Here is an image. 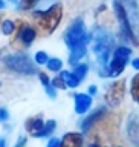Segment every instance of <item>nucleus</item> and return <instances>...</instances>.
Instances as JSON below:
<instances>
[{
    "label": "nucleus",
    "mask_w": 139,
    "mask_h": 147,
    "mask_svg": "<svg viewBox=\"0 0 139 147\" xmlns=\"http://www.w3.org/2000/svg\"><path fill=\"white\" fill-rule=\"evenodd\" d=\"M26 136H20V138H18V140H17V144H15V147H25L26 146Z\"/></svg>",
    "instance_id": "28"
},
{
    "label": "nucleus",
    "mask_w": 139,
    "mask_h": 147,
    "mask_svg": "<svg viewBox=\"0 0 139 147\" xmlns=\"http://www.w3.org/2000/svg\"><path fill=\"white\" fill-rule=\"evenodd\" d=\"M90 41H92V51H93L96 61L99 64V69L107 66L110 61V54H113L116 48V41H115L113 34L109 29L103 26H96L90 34Z\"/></svg>",
    "instance_id": "1"
},
{
    "label": "nucleus",
    "mask_w": 139,
    "mask_h": 147,
    "mask_svg": "<svg viewBox=\"0 0 139 147\" xmlns=\"http://www.w3.org/2000/svg\"><path fill=\"white\" fill-rule=\"evenodd\" d=\"M5 8V2H3V0H0V9H3Z\"/></svg>",
    "instance_id": "32"
},
{
    "label": "nucleus",
    "mask_w": 139,
    "mask_h": 147,
    "mask_svg": "<svg viewBox=\"0 0 139 147\" xmlns=\"http://www.w3.org/2000/svg\"><path fill=\"white\" fill-rule=\"evenodd\" d=\"M38 0H18V8L21 9V11H29L32 9L37 5Z\"/></svg>",
    "instance_id": "23"
},
{
    "label": "nucleus",
    "mask_w": 139,
    "mask_h": 147,
    "mask_svg": "<svg viewBox=\"0 0 139 147\" xmlns=\"http://www.w3.org/2000/svg\"><path fill=\"white\" fill-rule=\"evenodd\" d=\"M105 115H107V109H105V107H96L93 112H90L89 115H86V118L81 121V124H80L81 130L84 133H87L96 123H99Z\"/></svg>",
    "instance_id": "9"
},
{
    "label": "nucleus",
    "mask_w": 139,
    "mask_h": 147,
    "mask_svg": "<svg viewBox=\"0 0 139 147\" xmlns=\"http://www.w3.org/2000/svg\"><path fill=\"white\" fill-rule=\"evenodd\" d=\"M124 95H126V83H124V80H118L109 84V87L105 89L104 98L110 107H118L122 103Z\"/></svg>",
    "instance_id": "7"
},
{
    "label": "nucleus",
    "mask_w": 139,
    "mask_h": 147,
    "mask_svg": "<svg viewBox=\"0 0 139 147\" xmlns=\"http://www.w3.org/2000/svg\"><path fill=\"white\" fill-rule=\"evenodd\" d=\"M11 2H18V0H11Z\"/></svg>",
    "instance_id": "34"
},
{
    "label": "nucleus",
    "mask_w": 139,
    "mask_h": 147,
    "mask_svg": "<svg viewBox=\"0 0 139 147\" xmlns=\"http://www.w3.org/2000/svg\"><path fill=\"white\" fill-rule=\"evenodd\" d=\"M113 11H115V16H116V20L119 23V29H121V35L122 38L126 41H130L133 43L135 46H139V40L138 37L135 35V32H133L132 26H130V22H128L127 18V14L124 11L122 5L118 2V0H115L113 2Z\"/></svg>",
    "instance_id": "6"
},
{
    "label": "nucleus",
    "mask_w": 139,
    "mask_h": 147,
    "mask_svg": "<svg viewBox=\"0 0 139 147\" xmlns=\"http://www.w3.org/2000/svg\"><path fill=\"white\" fill-rule=\"evenodd\" d=\"M0 29H2L3 35H12L15 32V23L12 20H3L0 25Z\"/></svg>",
    "instance_id": "21"
},
{
    "label": "nucleus",
    "mask_w": 139,
    "mask_h": 147,
    "mask_svg": "<svg viewBox=\"0 0 139 147\" xmlns=\"http://www.w3.org/2000/svg\"><path fill=\"white\" fill-rule=\"evenodd\" d=\"M96 92H98V89H96L95 86H90V87H89V95H90V96L96 95Z\"/></svg>",
    "instance_id": "30"
},
{
    "label": "nucleus",
    "mask_w": 139,
    "mask_h": 147,
    "mask_svg": "<svg viewBox=\"0 0 139 147\" xmlns=\"http://www.w3.org/2000/svg\"><path fill=\"white\" fill-rule=\"evenodd\" d=\"M50 84H52L54 87H55V89H66V83H64V80H63V78L61 77H55V78H52V80H50Z\"/></svg>",
    "instance_id": "25"
},
{
    "label": "nucleus",
    "mask_w": 139,
    "mask_h": 147,
    "mask_svg": "<svg viewBox=\"0 0 139 147\" xmlns=\"http://www.w3.org/2000/svg\"><path fill=\"white\" fill-rule=\"evenodd\" d=\"M132 57V49L127 46H118L112 54V60L107 63V66L99 69L101 77H118L127 67L128 60Z\"/></svg>",
    "instance_id": "3"
},
{
    "label": "nucleus",
    "mask_w": 139,
    "mask_h": 147,
    "mask_svg": "<svg viewBox=\"0 0 139 147\" xmlns=\"http://www.w3.org/2000/svg\"><path fill=\"white\" fill-rule=\"evenodd\" d=\"M92 103H93V98L89 94H75L73 95V106H75V112L77 113H86L87 110L92 107Z\"/></svg>",
    "instance_id": "12"
},
{
    "label": "nucleus",
    "mask_w": 139,
    "mask_h": 147,
    "mask_svg": "<svg viewBox=\"0 0 139 147\" xmlns=\"http://www.w3.org/2000/svg\"><path fill=\"white\" fill-rule=\"evenodd\" d=\"M130 94H132V98L139 104V74H136L130 81Z\"/></svg>",
    "instance_id": "20"
},
{
    "label": "nucleus",
    "mask_w": 139,
    "mask_h": 147,
    "mask_svg": "<svg viewBox=\"0 0 139 147\" xmlns=\"http://www.w3.org/2000/svg\"><path fill=\"white\" fill-rule=\"evenodd\" d=\"M122 5L124 11L127 14V18L130 22V26L135 35H139V3L138 0H118Z\"/></svg>",
    "instance_id": "8"
},
{
    "label": "nucleus",
    "mask_w": 139,
    "mask_h": 147,
    "mask_svg": "<svg viewBox=\"0 0 139 147\" xmlns=\"http://www.w3.org/2000/svg\"><path fill=\"white\" fill-rule=\"evenodd\" d=\"M55 127H57V123H55V119H49V121H44L43 129H41V130L37 133L35 138H44V136L52 135L54 130H55Z\"/></svg>",
    "instance_id": "18"
},
{
    "label": "nucleus",
    "mask_w": 139,
    "mask_h": 147,
    "mask_svg": "<svg viewBox=\"0 0 139 147\" xmlns=\"http://www.w3.org/2000/svg\"><path fill=\"white\" fill-rule=\"evenodd\" d=\"M0 86H2V83H0Z\"/></svg>",
    "instance_id": "35"
},
{
    "label": "nucleus",
    "mask_w": 139,
    "mask_h": 147,
    "mask_svg": "<svg viewBox=\"0 0 139 147\" xmlns=\"http://www.w3.org/2000/svg\"><path fill=\"white\" fill-rule=\"evenodd\" d=\"M90 41V34L87 32L86 29V25H84V20L81 17L75 18L69 28L64 32V43L67 45L69 49H75L78 46H83V45H87Z\"/></svg>",
    "instance_id": "4"
},
{
    "label": "nucleus",
    "mask_w": 139,
    "mask_h": 147,
    "mask_svg": "<svg viewBox=\"0 0 139 147\" xmlns=\"http://www.w3.org/2000/svg\"><path fill=\"white\" fill-rule=\"evenodd\" d=\"M17 38L23 46H26V48L31 46L32 43H34V40L37 38L35 28L28 25V23H23V25L20 26V29H18V32H17Z\"/></svg>",
    "instance_id": "11"
},
{
    "label": "nucleus",
    "mask_w": 139,
    "mask_h": 147,
    "mask_svg": "<svg viewBox=\"0 0 139 147\" xmlns=\"http://www.w3.org/2000/svg\"><path fill=\"white\" fill-rule=\"evenodd\" d=\"M34 60H35V64H46L49 60V55L44 52V51H38L35 55H34Z\"/></svg>",
    "instance_id": "24"
},
{
    "label": "nucleus",
    "mask_w": 139,
    "mask_h": 147,
    "mask_svg": "<svg viewBox=\"0 0 139 147\" xmlns=\"http://www.w3.org/2000/svg\"><path fill=\"white\" fill-rule=\"evenodd\" d=\"M86 52H87V45H83V46H78V48L72 49L71 55H69V63H71V66H77V64L86 57Z\"/></svg>",
    "instance_id": "15"
},
{
    "label": "nucleus",
    "mask_w": 139,
    "mask_h": 147,
    "mask_svg": "<svg viewBox=\"0 0 139 147\" xmlns=\"http://www.w3.org/2000/svg\"><path fill=\"white\" fill-rule=\"evenodd\" d=\"M32 16L37 18V23L44 34H52L61 22L63 6L60 3H54L46 11H35L32 12Z\"/></svg>",
    "instance_id": "2"
},
{
    "label": "nucleus",
    "mask_w": 139,
    "mask_h": 147,
    "mask_svg": "<svg viewBox=\"0 0 139 147\" xmlns=\"http://www.w3.org/2000/svg\"><path fill=\"white\" fill-rule=\"evenodd\" d=\"M132 66H133V69L139 71V57H136V58H133V60H132Z\"/></svg>",
    "instance_id": "29"
},
{
    "label": "nucleus",
    "mask_w": 139,
    "mask_h": 147,
    "mask_svg": "<svg viewBox=\"0 0 139 147\" xmlns=\"http://www.w3.org/2000/svg\"><path fill=\"white\" fill-rule=\"evenodd\" d=\"M87 72H89V64L87 63H78L77 66H73V75H75L80 81H83L87 75Z\"/></svg>",
    "instance_id": "19"
},
{
    "label": "nucleus",
    "mask_w": 139,
    "mask_h": 147,
    "mask_svg": "<svg viewBox=\"0 0 139 147\" xmlns=\"http://www.w3.org/2000/svg\"><path fill=\"white\" fill-rule=\"evenodd\" d=\"M127 138L135 147H139V113H130L127 119Z\"/></svg>",
    "instance_id": "10"
},
{
    "label": "nucleus",
    "mask_w": 139,
    "mask_h": 147,
    "mask_svg": "<svg viewBox=\"0 0 139 147\" xmlns=\"http://www.w3.org/2000/svg\"><path fill=\"white\" fill-rule=\"evenodd\" d=\"M5 66L17 74H23V75H35L38 74L37 71V64L29 58L28 54L17 52V54H9L3 58Z\"/></svg>",
    "instance_id": "5"
},
{
    "label": "nucleus",
    "mask_w": 139,
    "mask_h": 147,
    "mask_svg": "<svg viewBox=\"0 0 139 147\" xmlns=\"http://www.w3.org/2000/svg\"><path fill=\"white\" fill-rule=\"evenodd\" d=\"M46 147H60V140L58 138H50Z\"/></svg>",
    "instance_id": "27"
},
{
    "label": "nucleus",
    "mask_w": 139,
    "mask_h": 147,
    "mask_svg": "<svg viewBox=\"0 0 139 147\" xmlns=\"http://www.w3.org/2000/svg\"><path fill=\"white\" fill-rule=\"evenodd\" d=\"M90 147H101V146H96V144H92Z\"/></svg>",
    "instance_id": "33"
},
{
    "label": "nucleus",
    "mask_w": 139,
    "mask_h": 147,
    "mask_svg": "<svg viewBox=\"0 0 139 147\" xmlns=\"http://www.w3.org/2000/svg\"><path fill=\"white\" fill-rule=\"evenodd\" d=\"M43 126H44V121H43V118H41L40 115L28 118V119H26V123H25L26 132H28V133H31L32 136H35L37 133H38L41 129H43Z\"/></svg>",
    "instance_id": "14"
},
{
    "label": "nucleus",
    "mask_w": 139,
    "mask_h": 147,
    "mask_svg": "<svg viewBox=\"0 0 139 147\" xmlns=\"http://www.w3.org/2000/svg\"><path fill=\"white\" fill-rule=\"evenodd\" d=\"M8 119H9V112L5 107H0V123L8 121Z\"/></svg>",
    "instance_id": "26"
},
{
    "label": "nucleus",
    "mask_w": 139,
    "mask_h": 147,
    "mask_svg": "<svg viewBox=\"0 0 139 147\" xmlns=\"http://www.w3.org/2000/svg\"><path fill=\"white\" fill-rule=\"evenodd\" d=\"M61 74H60V77L63 78L64 80V83H66V86L67 87H72V89H75V87H78L80 86V80H78V78L73 75L72 72H69V71H60Z\"/></svg>",
    "instance_id": "17"
},
{
    "label": "nucleus",
    "mask_w": 139,
    "mask_h": 147,
    "mask_svg": "<svg viewBox=\"0 0 139 147\" xmlns=\"http://www.w3.org/2000/svg\"><path fill=\"white\" fill-rule=\"evenodd\" d=\"M0 147H6V141H5V138H0Z\"/></svg>",
    "instance_id": "31"
},
{
    "label": "nucleus",
    "mask_w": 139,
    "mask_h": 147,
    "mask_svg": "<svg viewBox=\"0 0 139 147\" xmlns=\"http://www.w3.org/2000/svg\"><path fill=\"white\" fill-rule=\"evenodd\" d=\"M83 142H84V138H83L81 133L69 132L61 138L60 147H83Z\"/></svg>",
    "instance_id": "13"
},
{
    "label": "nucleus",
    "mask_w": 139,
    "mask_h": 147,
    "mask_svg": "<svg viewBox=\"0 0 139 147\" xmlns=\"http://www.w3.org/2000/svg\"><path fill=\"white\" fill-rule=\"evenodd\" d=\"M46 66H48V69H49V71H52V72H60L63 69V61L60 58H57V57H52V58L49 57Z\"/></svg>",
    "instance_id": "22"
},
{
    "label": "nucleus",
    "mask_w": 139,
    "mask_h": 147,
    "mask_svg": "<svg viewBox=\"0 0 139 147\" xmlns=\"http://www.w3.org/2000/svg\"><path fill=\"white\" fill-rule=\"evenodd\" d=\"M38 78H40V81H41V84H43L44 87V90H46V94H48L50 98H57V89L50 84V80H49V77L46 75V74L43 72H38Z\"/></svg>",
    "instance_id": "16"
}]
</instances>
